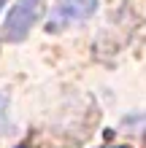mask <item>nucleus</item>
<instances>
[{"instance_id":"2","label":"nucleus","mask_w":146,"mask_h":148,"mask_svg":"<svg viewBox=\"0 0 146 148\" xmlns=\"http://www.w3.org/2000/svg\"><path fill=\"white\" fill-rule=\"evenodd\" d=\"M95 5H98V0H60V5L54 8V14H51L49 30H57V27H62V24L87 19L89 14H95Z\"/></svg>"},{"instance_id":"3","label":"nucleus","mask_w":146,"mask_h":148,"mask_svg":"<svg viewBox=\"0 0 146 148\" xmlns=\"http://www.w3.org/2000/svg\"><path fill=\"white\" fill-rule=\"evenodd\" d=\"M6 121H8V97L0 94V135H3V129H6Z\"/></svg>"},{"instance_id":"4","label":"nucleus","mask_w":146,"mask_h":148,"mask_svg":"<svg viewBox=\"0 0 146 148\" xmlns=\"http://www.w3.org/2000/svg\"><path fill=\"white\" fill-rule=\"evenodd\" d=\"M3 3H6V0H0V5H3Z\"/></svg>"},{"instance_id":"1","label":"nucleus","mask_w":146,"mask_h":148,"mask_svg":"<svg viewBox=\"0 0 146 148\" xmlns=\"http://www.w3.org/2000/svg\"><path fill=\"white\" fill-rule=\"evenodd\" d=\"M41 16H44V0H16V5L8 11L3 35L8 40H24Z\"/></svg>"}]
</instances>
